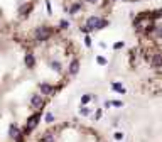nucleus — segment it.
<instances>
[{"label": "nucleus", "mask_w": 162, "mask_h": 142, "mask_svg": "<svg viewBox=\"0 0 162 142\" xmlns=\"http://www.w3.org/2000/svg\"><path fill=\"white\" fill-rule=\"evenodd\" d=\"M66 24H41L0 37V142H24L48 98L66 83L76 46Z\"/></svg>", "instance_id": "f257e3e1"}, {"label": "nucleus", "mask_w": 162, "mask_h": 142, "mask_svg": "<svg viewBox=\"0 0 162 142\" xmlns=\"http://www.w3.org/2000/svg\"><path fill=\"white\" fill-rule=\"evenodd\" d=\"M39 0H0V37L15 32L30 17Z\"/></svg>", "instance_id": "f03ea898"}, {"label": "nucleus", "mask_w": 162, "mask_h": 142, "mask_svg": "<svg viewBox=\"0 0 162 142\" xmlns=\"http://www.w3.org/2000/svg\"><path fill=\"white\" fill-rule=\"evenodd\" d=\"M115 2H135V0H101L100 2V10H106Z\"/></svg>", "instance_id": "7ed1b4c3"}, {"label": "nucleus", "mask_w": 162, "mask_h": 142, "mask_svg": "<svg viewBox=\"0 0 162 142\" xmlns=\"http://www.w3.org/2000/svg\"><path fill=\"white\" fill-rule=\"evenodd\" d=\"M112 88H113L115 91H118V93H125V88L122 86V83H112Z\"/></svg>", "instance_id": "20e7f679"}, {"label": "nucleus", "mask_w": 162, "mask_h": 142, "mask_svg": "<svg viewBox=\"0 0 162 142\" xmlns=\"http://www.w3.org/2000/svg\"><path fill=\"white\" fill-rule=\"evenodd\" d=\"M90 101H91V97H90V95H85V97L81 98V103H83V105H86V103H90Z\"/></svg>", "instance_id": "39448f33"}, {"label": "nucleus", "mask_w": 162, "mask_h": 142, "mask_svg": "<svg viewBox=\"0 0 162 142\" xmlns=\"http://www.w3.org/2000/svg\"><path fill=\"white\" fill-rule=\"evenodd\" d=\"M112 105H113V107H123V103H122L120 100H115V101H112Z\"/></svg>", "instance_id": "423d86ee"}, {"label": "nucleus", "mask_w": 162, "mask_h": 142, "mask_svg": "<svg viewBox=\"0 0 162 142\" xmlns=\"http://www.w3.org/2000/svg\"><path fill=\"white\" fill-rule=\"evenodd\" d=\"M98 64H106V59L105 58H98Z\"/></svg>", "instance_id": "0eeeda50"}, {"label": "nucleus", "mask_w": 162, "mask_h": 142, "mask_svg": "<svg viewBox=\"0 0 162 142\" xmlns=\"http://www.w3.org/2000/svg\"><path fill=\"white\" fill-rule=\"evenodd\" d=\"M101 115H103V112H101V110H98V112H96V117H95V119H100Z\"/></svg>", "instance_id": "6e6552de"}, {"label": "nucleus", "mask_w": 162, "mask_h": 142, "mask_svg": "<svg viewBox=\"0 0 162 142\" xmlns=\"http://www.w3.org/2000/svg\"><path fill=\"white\" fill-rule=\"evenodd\" d=\"M122 137H123V135H122V134H120V132H118V134H115V139H118V141H120V139H122Z\"/></svg>", "instance_id": "1a4fd4ad"}, {"label": "nucleus", "mask_w": 162, "mask_h": 142, "mask_svg": "<svg viewBox=\"0 0 162 142\" xmlns=\"http://www.w3.org/2000/svg\"><path fill=\"white\" fill-rule=\"evenodd\" d=\"M81 113H83V115H90V110H86V108H83V110H81Z\"/></svg>", "instance_id": "9d476101"}]
</instances>
